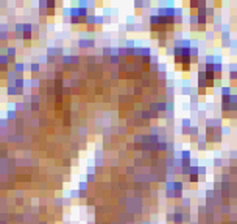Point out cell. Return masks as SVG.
I'll return each mask as SVG.
<instances>
[{"label": "cell", "instance_id": "obj_4", "mask_svg": "<svg viewBox=\"0 0 237 224\" xmlns=\"http://www.w3.org/2000/svg\"><path fill=\"white\" fill-rule=\"evenodd\" d=\"M17 118H19V115H17V112H16V111L11 109V111L6 112V120H8V122H16Z\"/></svg>", "mask_w": 237, "mask_h": 224}, {"label": "cell", "instance_id": "obj_2", "mask_svg": "<svg viewBox=\"0 0 237 224\" xmlns=\"http://www.w3.org/2000/svg\"><path fill=\"white\" fill-rule=\"evenodd\" d=\"M41 69H42V65H41L39 62H31L30 65H27L25 70H28L31 75H37V73L41 72Z\"/></svg>", "mask_w": 237, "mask_h": 224}, {"label": "cell", "instance_id": "obj_3", "mask_svg": "<svg viewBox=\"0 0 237 224\" xmlns=\"http://www.w3.org/2000/svg\"><path fill=\"white\" fill-rule=\"evenodd\" d=\"M13 70L17 73V76H24V73H25V64L24 62H17V61H16V64L13 65Z\"/></svg>", "mask_w": 237, "mask_h": 224}, {"label": "cell", "instance_id": "obj_13", "mask_svg": "<svg viewBox=\"0 0 237 224\" xmlns=\"http://www.w3.org/2000/svg\"><path fill=\"white\" fill-rule=\"evenodd\" d=\"M39 224H48V223H47V221H41Z\"/></svg>", "mask_w": 237, "mask_h": 224}, {"label": "cell", "instance_id": "obj_8", "mask_svg": "<svg viewBox=\"0 0 237 224\" xmlns=\"http://www.w3.org/2000/svg\"><path fill=\"white\" fill-rule=\"evenodd\" d=\"M63 95H70V87L64 86V87H63Z\"/></svg>", "mask_w": 237, "mask_h": 224}, {"label": "cell", "instance_id": "obj_12", "mask_svg": "<svg viewBox=\"0 0 237 224\" xmlns=\"http://www.w3.org/2000/svg\"><path fill=\"white\" fill-rule=\"evenodd\" d=\"M214 165H215V167H220V165H221V160H220V159H215V164H214Z\"/></svg>", "mask_w": 237, "mask_h": 224}, {"label": "cell", "instance_id": "obj_11", "mask_svg": "<svg viewBox=\"0 0 237 224\" xmlns=\"http://www.w3.org/2000/svg\"><path fill=\"white\" fill-rule=\"evenodd\" d=\"M48 26H47V30H48V31H53V30H55V26H53V25H55V24H47Z\"/></svg>", "mask_w": 237, "mask_h": 224}, {"label": "cell", "instance_id": "obj_5", "mask_svg": "<svg viewBox=\"0 0 237 224\" xmlns=\"http://www.w3.org/2000/svg\"><path fill=\"white\" fill-rule=\"evenodd\" d=\"M6 95H8V96H19L17 95V89L14 87V84H8V87H6Z\"/></svg>", "mask_w": 237, "mask_h": 224}, {"label": "cell", "instance_id": "obj_7", "mask_svg": "<svg viewBox=\"0 0 237 224\" xmlns=\"http://www.w3.org/2000/svg\"><path fill=\"white\" fill-rule=\"evenodd\" d=\"M111 55H112V48H109V47L103 48V56H111Z\"/></svg>", "mask_w": 237, "mask_h": 224}, {"label": "cell", "instance_id": "obj_10", "mask_svg": "<svg viewBox=\"0 0 237 224\" xmlns=\"http://www.w3.org/2000/svg\"><path fill=\"white\" fill-rule=\"evenodd\" d=\"M24 204V198H16V206H22Z\"/></svg>", "mask_w": 237, "mask_h": 224}, {"label": "cell", "instance_id": "obj_1", "mask_svg": "<svg viewBox=\"0 0 237 224\" xmlns=\"http://www.w3.org/2000/svg\"><path fill=\"white\" fill-rule=\"evenodd\" d=\"M6 56L10 58L11 65L16 64V56H17V48L16 47H6Z\"/></svg>", "mask_w": 237, "mask_h": 224}, {"label": "cell", "instance_id": "obj_9", "mask_svg": "<svg viewBox=\"0 0 237 224\" xmlns=\"http://www.w3.org/2000/svg\"><path fill=\"white\" fill-rule=\"evenodd\" d=\"M87 182H95V174H87Z\"/></svg>", "mask_w": 237, "mask_h": 224}, {"label": "cell", "instance_id": "obj_6", "mask_svg": "<svg viewBox=\"0 0 237 224\" xmlns=\"http://www.w3.org/2000/svg\"><path fill=\"white\" fill-rule=\"evenodd\" d=\"M78 191H87V182H80Z\"/></svg>", "mask_w": 237, "mask_h": 224}]
</instances>
